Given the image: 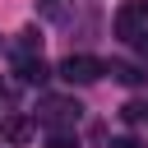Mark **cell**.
Returning a JSON list of instances; mask_svg holds the SVG:
<instances>
[{"mask_svg":"<svg viewBox=\"0 0 148 148\" xmlns=\"http://www.w3.org/2000/svg\"><path fill=\"white\" fill-rule=\"evenodd\" d=\"M46 120L51 125H74L79 120V102H46Z\"/></svg>","mask_w":148,"mask_h":148,"instance_id":"4","label":"cell"},{"mask_svg":"<svg viewBox=\"0 0 148 148\" xmlns=\"http://www.w3.org/2000/svg\"><path fill=\"white\" fill-rule=\"evenodd\" d=\"M111 74H116V79H125V83H139V79H143V74H139V69H134V65H116V69H111Z\"/></svg>","mask_w":148,"mask_h":148,"instance_id":"7","label":"cell"},{"mask_svg":"<svg viewBox=\"0 0 148 148\" xmlns=\"http://www.w3.org/2000/svg\"><path fill=\"white\" fill-rule=\"evenodd\" d=\"M111 148H143V143H139V139H130V134H125V139H116V143H111Z\"/></svg>","mask_w":148,"mask_h":148,"instance_id":"8","label":"cell"},{"mask_svg":"<svg viewBox=\"0 0 148 148\" xmlns=\"http://www.w3.org/2000/svg\"><path fill=\"white\" fill-rule=\"evenodd\" d=\"M116 37H120V42H143V37H148V18H143L139 5H120V14H116Z\"/></svg>","mask_w":148,"mask_h":148,"instance_id":"2","label":"cell"},{"mask_svg":"<svg viewBox=\"0 0 148 148\" xmlns=\"http://www.w3.org/2000/svg\"><path fill=\"white\" fill-rule=\"evenodd\" d=\"M0 139H5V143H14V148H18V143H28V139H32L28 116H5V120H0Z\"/></svg>","mask_w":148,"mask_h":148,"instance_id":"3","label":"cell"},{"mask_svg":"<svg viewBox=\"0 0 148 148\" xmlns=\"http://www.w3.org/2000/svg\"><path fill=\"white\" fill-rule=\"evenodd\" d=\"M0 97H5V83H0Z\"/></svg>","mask_w":148,"mask_h":148,"instance_id":"9","label":"cell"},{"mask_svg":"<svg viewBox=\"0 0 148 148\" xmlns=\"http://www.w3.org/2000/svg\"><path fill=\"white\" fill-rule=\"evenodd\" d=\"M51 148H79V139H74L69 130H56V134H51Z\"/></svg>","mask_w":148,"mask_h":148,"instance_id":"6","label":"cell"},{"mask_svg":"<svg viewBox=\"0 0 148 148\" xmlns=\"http://www.w3.org/2000/svg\"><path fill=\"white\" fill-rule=\"evenodd\" d=\"M102 74H106V65L97 56H69V60H60V79L65 83H97Z\"/></svg>","mask_w":148,"mask_h":148,"instance_id":"1","label":"cell"},{"mask_svg":"<svg viewBox=\"0 0 148 148\" xmlns=\"http://www.w3.org/2000/svg\"><path fill=\"white\" fill-rule=\"evenodd\" d=\"M18 74H23V83H46V65H42V56H37V60L23 56V60H18Z\"/></svg>","mask_w":148,"mask_h":148,"instance_id":"5","label":"cell"}]
</instances>
